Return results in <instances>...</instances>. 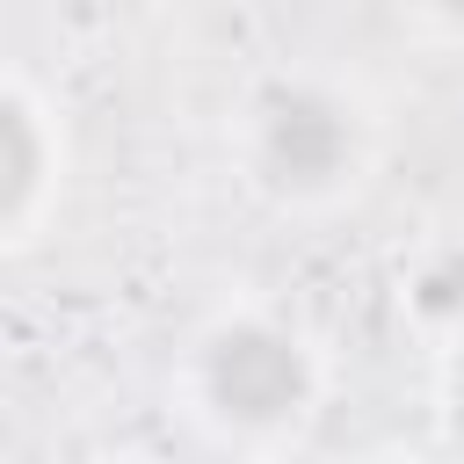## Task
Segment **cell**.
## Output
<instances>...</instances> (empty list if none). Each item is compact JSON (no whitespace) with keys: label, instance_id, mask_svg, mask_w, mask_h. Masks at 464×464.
Here are the masks:
<instances>
[{"label":"cell","instance_id":"3","mask_svg":"<svg viewBox=\"0 0 464 464\" xmlns=\"http://www.w3.org/2000/svg\"><path fill=\"white\" fill-rule=\"evenodd\" d=\"M7 218L29 203V188H36V130H29V109H7Z\"/></svg>","mask_w":464,"mask_h":464},{"label":"cell","instance_id":"1","mask_svg":"<svg viewBox=\"0 0 464 464\" xmlns=\"http://www.w3.org/2000/svg\"><path fill=\"white\" fill-rule=\"evenodd\" d=\"M210 399L232 420H283L304 399V355L268 326H232L210 348Z\"/></svg>","mask_w":464,"mask_h":464},{"label":"cell","instance_id":"6","mask_svg":"<svg viewBox=\"0 0 464 464\" xmlns=\"http://www.w3.org/2000/svg\"><path fill=\"white\" fill-rule=\"evenodd\" d=\"M450 7H457V14H464V0H450Z\"/></svg>","mask_w":464,"mask_h":464},{"label":"cell","instance_id":"5","mask_svg":"<svg viewBox=\"0 0 464 464\" xmlns=\"http://www.w3.org/2000/svg\"><path fill=\"white\" fill-rule=\"evenodd\" d=\"M457 428H464V377H457Z\"/></svg>","mask_w":464,"mask_h":464},{"label":"cell","instance_id":"2","mask_svg":"<svg viewBox=\"0 0 464 464\" xmlns=\"http://www.w3.org/2000/svg\"><path fill=\"white\" fill-rule=\"evenodd\" d=\"M261 160H268L276 181L319 188V181H334V174L348 167V116H341L326 94L290 87V94H276L268 116H261Z\"/></svg>","mask_w":464,"mask_h":464},{"label":"cell","instance_id":"4","mask_svg":"<svg viewBox=\"0 0 464 464\" xmlns=\"http://www.w3.org/2000/svg\"><path fill=\"white\" fill-rule=\"evenodd\" d=\"M420 304H428V312H464V268L428 276V283H420Z\"/></svg>","mask_w":464,"mask_h":464}]
</instances>
